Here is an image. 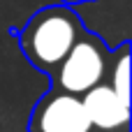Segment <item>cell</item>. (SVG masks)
<instances>
[{"instance_id":"obj_1","label":"cell","mask_w":132,"mask_h":132,"mask_svg":"<svg viewBox=\"0 0 132 132\" xmlns=\"http://www.w3.org/2000/svg\"><path fill=\"white\" fill-rule=\"evenodd\" d=\"M86 30L84 19L70 5H49L37 9L23 26H9L26 60L42 74H51Z\"/></svg>"},{"instance_id":"obj_2","label":"cell","mask_w":132,"mask_h":132,"mask_svg":"<svg viewBox=\"0 0 132 132\" xmlns=\"http://www.w3.org/2000/svg\"><path fill=\"white\" fill-rule=\"evenodd\" d=\"M111 51L114 49L104 42L102 35L86 28L74 42V46L67 51V56L49 74L51 88L81 97L84 93L104 81L111 63Z\"/></svg>"},{"instance_id":"obj_3","label":"cell","mask_w":132,"mask_h":132,"mask_svg":"<svg viewBox=\"0 0 132 132\" xmlns=\"http://www.w3.org/2000/svg\"><path fill=\"white\" fill-rule=\"evenodd\" d=\"M28 132H100L88 118L79 95L51 88L32 104Z\"/></svg>"},{"instance_id":"obj_4","label":"cell","mask_w":132,"mask_h":132,"mask_svg":"<svg viewBox=\"0 0 132 132\" xmlns=\"http://www.w3.org/2000/svg\"><path fill=\"white\" fill-rule=\"evenodd\" d=\"M90 123L100 132H130V104H125L107 81L81 95Z\"/></svg>"},{"instance_id":"obj_5","label":"cell","mask_w":132,"mask_h":132,"mask_svg":"<svg viewBox=\"0 0 132 132\" xmlns=\"http://www.w3.org/2000/svg\"><path fill=\"white\" fill-rule=\"evenodd\" d=\"M104 81L125 104H130V42L128 39L114 46Z\"/></svg>"},{"instance_id":"obj_6","label":"cell","mask_w":132,"mask_h":132,"mask_svg":"<svg viewBox=\"0 0 132 132\" xmlns=\"http://www.w3.org/2000/svg\"><path fill=\"white\" fill-rule=\"evenodd\" d=\"M63 5H70V7H74V5H84V2H93V0H60Z\"/></svg>"}]
</instances>
